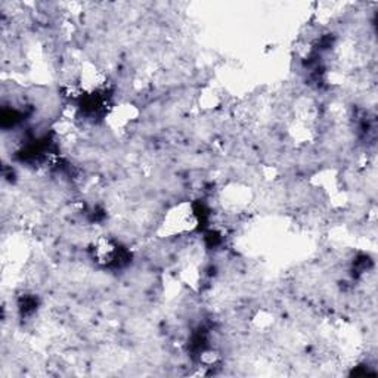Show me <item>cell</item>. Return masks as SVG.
Wrapping results in <instances>:
<instances>
[{"label": "cell", "instance_id": "cell-1", "mask_svg": "<svg viewBox=\"0 0 378 378\" xmlns=\"http://www.w3.org/2000/svg\"><path fill=\"white\" fill-rule=\"evenodd\" d=\"M118 256V245L108 236H101L92 245V257L101 266L114 264Z\"/></svg>", "mask_w": 378, "mask_h": 378}]
</instances>
